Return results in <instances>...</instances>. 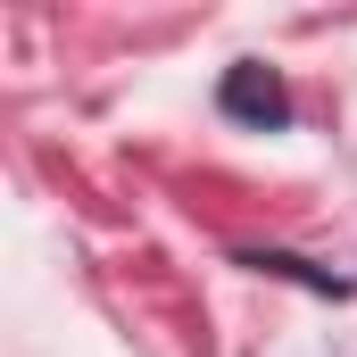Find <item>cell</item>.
<instances>
[{"label": "cell", "instance_id": "obj_1", "mask_svg": "<svg viewBox=\"0 0 357 357\" xmlns=\"http://www.w3.org/2000/svg\"><path fill=\"white\" fill-rule=\"evenodd\" d=\"M225 116H241V125H282L291 116V91L274 67H233L225 75Z\"/></svg>", "mask_w": 357, "mask_h": 357}]
</instances>
